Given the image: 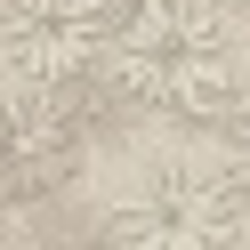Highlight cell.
<instances>
[{"mask_svg": "<svg viewBox=\"0 0 250 250\" xmlns=\"http://www.w3.org/2000/svg\"><path fill=\"white\" fill-rule=\"evenodd\" d=\"M113 250H234L242 210H234L226 178L194 162H153L137 194L113 210Z\"/></svg>", "mask_w": 250, "mask_h": 250, "instance_id": "cell-1", "label": "cell"}, {"mask_svg": "<svg viewBox=\"0 0 250 250\" xmlns=\"http://www.w3.org/2000/svg\"><path fill=\"white\" fill-rule=\"evenodd\" d=\"M105 17H113V49L137 65H178L194 49H226V24L210 0H105Z\"/></svg>", "mask_w": 250, "mask_h": 250, "instance_id": "cell-2", "label": "cell"}, {"mask_svg": "<svg viewBox=\"0 0 250 250\" xmlns=\"http://www.w3.org/2000/svg\"><path fill=\"white\" fill-rule=\"evenodd\" d=\"M250 105L242 73H234V49H194L178 65H162V113L178 129H234Z\"/></svg>", "mask_w": 250, "mask_h": 250, "instance_id": "cell-3", "label": "cell"}, {"mask_svg": "<svg viewBox=\"0 0 250 250\" xmlns=\"http://www.w3.org/2000/svg\"><path fill=\"white\" fill-rule=\"evenodd\" d=\"M226 194H234V210H242V226H250V105H242V121H234V153H226Z\"/></svg>", "mask_w": 250, "mask_h": 250, "instance_id": "cell-4", "label": "cell"}, {"mask_svg": "<svg viewBox=\"0 0 250 250\" xmlns=\"http://www.w3.org/2000/svg\"><path fill=\"white\" fill-rule=\"evenodd\" d=\"M210 8H218V17H226V8H250V0H210Z\"/></svg>", "mask_w": 250, "mask_h": 250, "instance_id": "cell-5", "label": "cell"}, {"mask_svg": "<svg viewBox=\"0 0 250 250\" xmlns=\"http://www.w3.org/2000/svg\"><path fill=\"white\" fill-rule=\"evenodd\" d=\"M0 8H8V0H0Z\"/></svg>", "mask_w": 250, "mask_h": 250, "instance_id": "cell-6", "label": "cell"}]
</instances>
